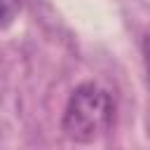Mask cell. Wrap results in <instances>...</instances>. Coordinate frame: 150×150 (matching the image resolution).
I'll use <instances>...</instances> for the list:
<instances>
[{
  "label": "cell",
  "instance_id": "6da1fadb",
  "mask_svg": "<svg viewBox=\"0 0 150 150\" xmlns=\"http://www.w3.org/2000/svg\"><path fill=\"white\" fill-rule=\"evenodd\" d=\"M112 112H115V103L110 91L96 82H84L68 98L61 129L70 141L91 143L110 129Z\"/></svg>",
  "mask_w": 150,
  "mask_h": 150
},
{
  "label": "cell",
  "instance_id": "7a4b0ae2",
  "mask_svg": "<svg viewBox=\"0 0 150 150\" xmlns=\"http://www.w3.org/2000/svg\"><path fill=\"white\" fill-rule=\"evenodd\" d=\"M14 12H16V2L14 0H0V26L9 23Z\"/></svg>",
  "mask_w": 150,
  "mask_h": 150
},
{
  "label": "cell",
  "instance_id": "3957f363",
  "mask_svg": "<svg viewBox=\"0 0 150 150\" xmlns=\"http://www.w3.org/2000/svg\"><path fill=\"white\" fill-rule=\"evenodd\" d=\"M143 63H145V73L150 77V35L143 40Z\"/></svg>",
  "mask_w": 150,
  "mask_h": 150
}]
</instances>
